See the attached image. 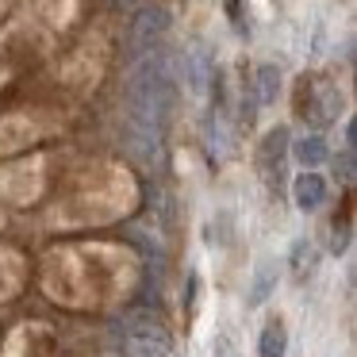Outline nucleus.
<instances>
[{
  "label": "nucleus",
  "instance_id": "9d476101",
  "mask_svg": "<svg viewBox=\"0 0 357 357\" xmlns=\"http://www.w3.org/2000/svg\"><path fill=\"white\" fill-rule=\"evenodd\" d=\"M349 219H354V200H342V219H334V238H331V250L334 254H342V250L349 246V231H354V227H349Z\"/></svg>",
  "mask_w": 357,
  "mask_h": 357
},
{
  "label": "nucleus",
  "instance_id": "0eeeda50",
  "mask_svg": "<svg viewBox=\"0 0 357 357\" xmlns=\"http://www.w3.org/2000/svg\"><path fill=\"white\" fill-rule=\"evenodd\" d=\"M292 154H296V162L311 173L315 165L326 162V139H323V135H303V139L292 146Z\"/></svg>",
  "mask_w": 357,
  "mask_h": 357
},
{
  "label": "nucleus",
  "instance_id": "7ed1b4c3",
  "mask_svg": "<svg viewBox=\"0 0 357 357\" xmlns=\"http://www.w3.org/2000/svg\"><path fill=\"white\" fill-rule=\"evenodd\" d=\"M292 200H296V208L315 211L319 204H326V181L319 173H300L292 185Z\"/></svg>",
  "mask_w": 357,
  "mask_h": 357
},
{
  "label": "nucleus",
  "instance_id": "6e6552de",
  "mask_svg": "<svg viewBox=\"0 0 357 357\" xmlns=\"http://www.w3.org/2000/svg\"><path fill=\"white\" fill-rule=\"evenodd\" d=\"M273 284H277V261H261L254 273V288H250V307H257V303L269 300Z\"/></svg>",
  "mask_w": 357,
  "mask_h": 357
},
{
  "label": "nucleus",
  "instance_id": "f8f14e48",
  "mask_svg": "<svg viewBox=\"0 0 357 357\" xmlns=\"http://www.w3.org/2000/svg\"><path fill=\"white\" fill-rule=\"evenodd\" d=\"M188 73H192V89H204L211 81V62L204 50H188Z\"/></svg>",
  "mask_w": 357,
  "mask_h": 357
},
{
  "label": "nucleus",
  "instance_id": "423d86ee",
  "mask_svg": "<svg viewBox=\"0 0 357 357\" xmlns=\"http://www.w3.org/2000/svg\"><path fill=\"white\" fill-rule=\"evenodd\" d=\"M257 349H261V357H284V349H288V326H284V319H280V315L265 323Z\"/></svg>",
  "mask_w": 357,
  "mask_h": 357
},
{
  "label": "nucleus",
  "instance_id": "f03ea898",
  "mask_svg": "<svg viewBox=\"0 0 357 357\" xmlns=\"http://www.w3.org/2000/svg\"><path fill=\"white\" fill-rule=\"evenodd\" d=\"M4 357H54V331L47 323H20L8 334Z\"/></svg>",
  "mask_w": 357,
  "mask_h": 357
},
{
  "label": "nucleus",
  "instance_id": "20e7f679",
  "mask_svg": "<svg viewBox=\"0 0 357 357\" xmlns=\"http://www.w3.org/2000/svg\"><path fill=\"white\" fill-rule=\"evenodd\" d=\"M284 150H288V127H269L265 139H261V146H257V165H261L265 173H273V169L280 173Z\"/></svg>",
  "mask_w": 357,
  "mask_h": 357
},
{
  "label": "nucleus",
  "instance_id": "ddd939ff",
  "mask_svg": "<svg viewBox=\"0 0 357 357\" xmlns=\"http://www.w3.org/2000/svg\"><path fill=\"white\" fill-rule=\"evenodd\" d=\"M334 169H338L346 181H354V150H349V146L342 150V158H334Z\"/></svg>",
  "mask_w": 357,
  "mask_h": 357
},
{
  "label": "nucleus",
  "instance_id": "f257e3e1",
  "mask_svg": "<svg viewBox=\"0 0 357 357\" xmlns=\"http://www.w3.org/2000/svg\"><path fill=\"white\" fill-rule=\"evenodd\" d=\"M292 108H296V116H300V119H315V123H334V119H338V108H342V96L334 93V89H323V93H319L315 77H307V73H303V77L296 81Z\"/></svg>",
  "mask_w": 357,
  "mask_h": 357
},
{
  "label": "nucleus",
  "instance_id": "9b49d317",
  "mask_svg": "<svg viewBox=\"0 0 357 357\" xmlns=\"http://www.w3.org/2000/svg\"><path fill=\"white\" fill-rule=\"evenodd\" d=\"M277 89H280L277 66H257V100L273 104V100H277Z\"/></svg>",
  "mask_w": 357,
  "mask_h": 357
},
{
  "label": "nucleus",
  "instance_id": "1a4fd4ad",
  "mask_svg": "<svg viewBox=\"0 0 357 357\" xmlns=\"http://www.w3.org/2000/svg\"><path fill=\"white\" fill-rule=\"evenodd\" d=\"M165 27H169V20H165V8H150V12H142V20L135 24V43H139V47H146L150 35H162Z\"/></svg>",
  "mask_w": 357,
  "mask_h": 357
},
{
  "label": "nucleus",
  "instance_id": "39448f33",
  "mask_svg": "<svg viewBox=\"0 0 357 357\" xmlns=\"http://www.w3.org/2000/svg\"><path fill=\"white\" fill-rule=\"evenodd\" d=\"M20 288H24V261L12 250H0V300H12Z\"/></svg>",
  "mask_w": 357,
  "mask_h": 357
}]
</instances>
